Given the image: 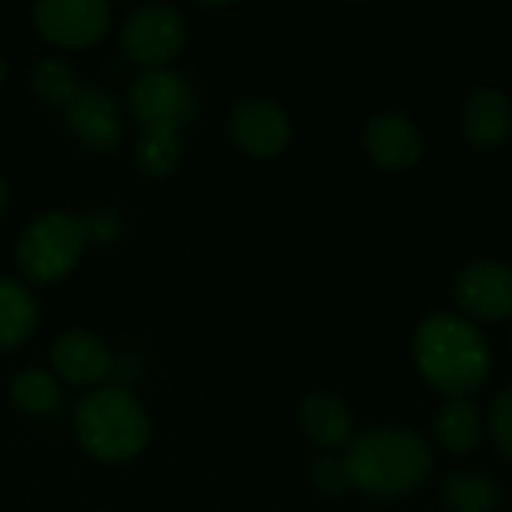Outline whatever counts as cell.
Masks as SVG:
<instances>
[{"instance_id":"cell-1","label":"cell","mask_w":512,"mask_h":512,"mask_svg":"<svg viewBox=\"0 0 512 512\" xmlns=\"http://www.w3.org/2000/svg\"><path fill=\"white\" fill-rule=\"evenodd\" d=\"M342 459L351 486L381 501L411 495L429 480L435 468L429 444L405 426L366 429L348 444V453Z\"/></svg>"},{"instance_id":"cell-2","label":"cell","mask_w":512,"mask_h":512,"mask_svg":"<svg viewBox=\"0 0 512 512\" xmlns=\"http://www.w3.org/2000/svg\"><path fill=\"white\" fill-rule=\"evenodd\" d=\"M414 366L444 396L468 399L477 393L492 369V354L483 333L459 315H429L414 330Z\"/></svg>"},{"instance_id":"cell-3","label":"cell","mask_w":512,"mask_h":512,"mask_svg":"<svg viewBox=\"0 0 512 512\" xmlns=\"http://www.w3.org/2000/svg\"><path fill=\"white\" fill-rule=\"evenodd\" d=\"M75 438L102 465L138 459L150 441V417L126 387H96L75 408Z\"/></svg>"},{"instance_id":"cell-4","label":"cell","mask_w":512,"mask_h":512,"mask_svg":"<svg viewBox=\"0 0 512 512\" xmlns=\"http://www.w3.org/2000/svg\"><path fill=\"white\" fill-rule=\"evenodd\" d=\"M90 243V225L66 210H45L30 219L15 246V264L30 285L63 282Z\"/></svg>"},{"instance_id":"cell-5","label":"cell","mask_w":512,"mask_h":512,"mask_svg":"<svg viewBox=\"0 0 512 512\" xmlns=\"http://www.w3.org/2000/svg\"><path fill=\"white\" fill-rule=\"evenodd\" d=\"M126 99L144 132H183L198 111L192 84L171 66L138 72Z\"/></svg>"},{"instance_id":"cell-6","label":"cell","mask_w":512,"mask_h":512,"mask_svg":"<svg viewBox=\"0 0 512 512\" xmlns=\"http://www.w3.org/2000/svg\"><path fill=\"white\" fill-rule=\"evenodd\" d=\"M186 36V21L174 6L144 3L123 18L120 48L135 66H141V72L168 69L171 60L186 48Z\"/></svg>"},{"instance_id":"cell-7","label":"cell","mask_w":512,"mask_h":512,"mask_svg":"<svg viewBox=\"0 0 512 512\" xmlns=\"http://www.w3.org/2000/svg\"><path fill=\"white\" fill-rule=\"evenodd\" d=\"M33 24L48 45L87 51L105 39L111 6L105 0H42L33 6Z\"/></svg>"},{"instance_id":"cell-8","label":"cell","mask_w":512,"mask_h":512,"mask_svg":"<svg viewBox=\"0 0 512 512\" xmlns=\"http://www.w3.org/2000/svg\"><path fill=\"white\" fill-rule=\"evenodd\" d=\"M228 132H231V141L246 156H255V159H273V156L285 153L291 144V135H294L288 111L261 96L240 99L231 108Z\"/></svg>"},{"instance_id":"cell-9","label":"cell","mask_w":512,"mask_h":512,"mask_svg":"<svg viewBox=\"0 0 512 512\" xmlns=\"http://www.w3.org/2000/svg\"><path fill=\"white\" fill-rule=\"evenodd\" d=\"M453 300L471 321L512 318V267L504 261H474L453 282Z\"/></svg>"},{"instance_id":"cell-10","label":"cell","mask_w":512,"mask_h":512,"mask_svg":"<svg viewBox=\"0 0 512 512\" xmlns=\"http://www.w3.org/2000/svg\"><path fill=\"white\" fill-rule=\"evenodd\" d=\"M66 129L90 153H114L123 138L117 99L105 87H81L78 99L63 111Z\"/></svg>"},{"instance_id":"cell-11","label":"cell","mask_w":512,"mask_h":512,"mask_svg":"<svg viewBox=\"0 0 512 512\" xmlns=\"http://www.w3.org/2000/svg\"><path fill=\"white\" fill-rule=\"evenodd\" d=\"M48 354L57 378L72 387H96L114 372L111 348L90 330H63Z\"/></svg>"},{"instance_id":"cell-12","label":"cell","mask_w":512,"mask_h":512,"mask_svg":"<svg viewBox=\"0 0 512 512\" xmlns=\"http://www.w3.org/2000/svg\"><path fill=\"white\" fill-rule=\"evenodd\" d=\"M363 144H366V153L372 156V162L384 171H408L423 156L420 129L414 126L411 117L396 114V111L375 114L366 123Z\"/></svg>"},{"instance_id":"cell-13","label":"cell","mask_w":512,"mask_h":512,"mask_svg":"<svg viewBox=\"0 0 512 512\" xmlns=\"http://www.w3.org/2000/svg\"><path fill=\"white\" fill-rule=\"evenodd\" d=\"M462 135L477 150H495L512 135V102L498 87L474 90L462 105Z\"/></svg>"},{"instance_id":"cell-14","label":"cell","mask_w":512,"mask_h":512,"mask_svg":"<svg viewBox=\"0 0 512 512\" xmlns=\"http://www.w3.org/2000/svg\"><path fill=\"white\" fill-rule=\"evenodd\" d=\"M300 426L306 438L324 450H336L354 441V414L339 396H330V393H315L303 399Z\"/></svg>"},{"instance_id":"cell-15","label":"cell","mask_w":512,"mask_h":512,"mask_svg":"<svg viewBox=\"0 0 512 512\" xmlns=\"http://www.w3.org/2000/svg\"><path fill=\"white\" fill-rule=\"evenodd\" d=\"M39 327V303L33 291L9 276H0V354H9L33 339Z\"/></svg>"},{"instance_id":"cell-16","label":"cell","mask_w":512,"mask_h":512,"mask_svg":"<svg viewBox=\"0 0 512 512\" xmlns=\"http://www.w3.org/2000/svg\"><path fill=\"white\" fill-rule=\"evenodd\" d=\"M483 417L471 399H450L435 417V438L450 453H471L483 441Z\"/></svg>"},{"instance_id":"cell-17","label":"cell","mask_w":512,"mask_h":512,"mask_svg":"<svg viewBox=\"0 0 512 512\" xmlns=\"http://www.w3.org/2000/svg\"><path fill=\"white\" fill-rule=\"evenodd\" d=\"M444 504L450 512H498L501 489L480 471H453L444 480Z\"/></svg>"},{"instance_id":"cell-18","label":"cell","mask_w":512,"mask_h":512,"mask_svg":"<svg viewBox=\"0 0 512 512\" xmlns=\"http://www.w3.org/2000/svg\"><path fill=\"white\" fill-rule=\"evenodd\" d=\"M30 90L39 102L51 105V108H69L78 93H81V81L75 75V69L60 60V57H42L30 66Z\"/></svg>"},{"instance_id":"cell-19","label":"cell","mask_w":512,"mask_h":512,"mask_svg":"<svg viewBox=\"0 0 512 512\" xmlns=\"http://www.w3.org/2000/svg\"><path fill=\"white\" fill-rule=\"evenodd\" d=\"M9 399L21 414L45 417L54 414L60 405V384L45 369H21L9 381Z\"/></svg>"},{"instance_id":"cell-20","label":"cell","mask_w":512,"mask_h":512,"mask_svg":"<svg viewBox=\"0 0 512 512\" xmlns=\"http://www.w3.org/2000/svg\"><path fill=\"white\" fill-rule=\"evenodd\" d=\"M132 156H135V165L144 177H153V180L171 177L183 159L180 132H144L135 141Z\"/></svg>"},{"instance_id":"cell-21","label":"cell","mask_w":512,"mask_h":512,"mask_svg":"<svg viewBox=\"0 0 512 512\" xmlns=\"http://www.w3.org/2000/svg\"><path fill=\"white\" fill-rule=\"evenodd\" d=\"M486 426H489L492 441H495V447L501 450V456H507L512 462V387L501 390V393L492 399Z\"/></svg>"},{"instance_id":"cell-22","label":"cell","mask_w":512,"mask_h":512,"mask_svg":"<svg viewBox=\"0 0 512 512\" xmlns=\"http://www.w3.org/2000/svg\"><path fill=\"white\" fill-rule=\"evenodd\" d=\"M312 483L327 498H339L342 492H348L351 489V477H348L345 459L342 456H321L312 465Z\"/></svg>"},{"instance_id":"cell-23","label":"cell","mask_w":512,"mask_h":512,"mask_svg":"<svg viewBox=\"0 0 512 512\" xmlns=\"http://www.w3.org/2000/svg\"><path fill=\"white\" fill-rule=\"evenodd\" d=\"M9 207H12V186H9V180L0 177V216H3Z\"/></svg>"},{"instance_id":"cell-24","label":"cell","mask_w":512,"mask_h":512,"mask_svg":"<svg viewBox=\"0 0 512 512\" xmlns=\"http://www.w3.org/2000/svg\"><path fill=\"white\" fill-rule=\"evenodd\" d=\"M6 78H9V63H6V60L0 57V87L6 84Z\"/></svg>"},{"instance_id":"cell-25","label":"cell","mask_w":512,"mask_h":512,"mask_svg":"<svg viewBox=\"0 0 512 512\" xmlns=\"http://www.w3.org/2000/svg\"><path fill=\"white\" fill-rule=\"evenodd\" d=\"M510 339H512V327H510Z\"/></svg>"}]
</instances>
